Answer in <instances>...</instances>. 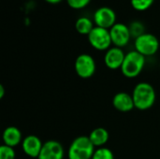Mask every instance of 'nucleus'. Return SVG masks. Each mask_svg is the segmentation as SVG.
<instances>
[{"instance_id": "obj_17", "label": "nucleus", "mask_w": 160, "mask_h": 159, "mask_svg": "<svg viewBox=\"0 0 160 159\" xmlns=\"http://www.w3.org/2000/svg\"><path fill=\"white\" fill-rule=\"evenodd\" d=\"M92 159H114V156L111 149L106 147H100L95 151Z\"/></svg>"}, {"instance_id": "obj_7", "label": "nucleus", "mask_w": 160, "mask_h": 159, "mask_svg": "<svg viewBox=\"0 0 160 159\" xmlns=\"http://www.w3.org/2000/svg\"><path fill=\"white\" fill-rule=\"evenodd\" d=\"M110 34L112 44L118 48L127 46L131 38L129 27L123 22H116L110 29Z\"/></svg>"}, {"instance_id": "obj_8", "label": "nucleus", "mask_w": 160, "mask_h": 159, "mask_svg": "<svg viewBox=\"0 0 160 159\" xmlns=\"http://www.w3.org/2000/svg\"><path fill=\"white\" fill-rule=\"evenodd\" d=\"M94 22L96 26L110 30L116 23V14L109 7H100L94 13Z\"/></svg>"}, {"instance_id": "obj_16", "label": "nucleus", "mask_w": 160, "mask_h": 159, "mask_svg": "<svg viewBox=\"0 0 160 159\" xmlns=\"http://www.w3.org/2000/svg\"><path fill=\"white\" fill-rule=\"evenodd\" d=\"M154 1L155 0H130V5L137 11H144L154 4Z\"/></svg>"}, {"instance_id": "obj_5", "label": "nucleus", "mask_w": 160, "mask_h": 159, "mask_svg": "<svg viewBox=\"0 0 160 159\" xmlns=\"http://www.w3.org/2000/svg\"><path fill=\"white\" fill-rule=\"evenodd\" d=\"M87 37L90 45L98 51H107L112 44L109 29L95 26Z\"/></svg>"}, {"instance_id": "obj_20", "label": "nucleus", "mask_w": 160, "mask_h": 159, "mask_svg": "<svg viewBox=\"0 0 160 159\" xmlns=\"http://www.w3.org/2000/svg\"><path fill=\"white\" fill-rule=\"evenodd\" d=\"M68 7H70L73 9H82L86 7L91 0H66Z\"/></svg>"}, {"instance_id": "obj_9", "label": "nucleus", "mask_w": 160, "mask_h": 159, "mask_svg": "<svg viewBox=\"0 0 160 159\" xmlns=\"http://www.w3.org/2000/svg\"><path fill=\"white\" fill-rule=\"evenodd\" d=\"M64 148L62 144L56 141H48L43 143L38 159H63Z\"/></svg>"}, {"instance_id": "obj_21", "label": "nucleus", "mask_w": 160, "mask_h": 159, "mask_svg": "<svg viewBox=\"0 0 160 159\" xmlns=\"http://www.w3.org/2000/svg\"><path fill=\"white\" fill-rule=\"evenodd\" d=\"M4 95H5V89H4V86L1 84L0 85V98H3Z\"/></svg>"}, {"instance_id": "obj_11", "label": "nucleus", "mask_w": 160, "mask_h": 159, "mask_svg": "<svg viewBox=\"0 0 160 159\" xmlns=\"http://www.w3.org/2000/svg\"><path fill=\"white\" fill-rule=\"evenodd\" d=\"M42 146L43 143L40 139L35 135H28L22 142V147L24 154L33 158L38 157Z\"/></svg>"}, {"instance_id": "obj_19", "label": "nucleus", "mask_w": 160, "mask_h": 159, "mask_svg": "<svg viewBox=\"0 0 160 159\" xmlns=\"http://www.w3.org/2000/svg\"><path fill=\"white\" fill-rule=\"evenodd\" d=\"M15 151L12 147L3 144L0 147V159H15Z\"/></svg>"}, {"instance_id": "obj_10", "label": "nucleus", "mask_w": 160, "mask_h": 159, "mask_svg": "<svg viewBox=\"0 0 160 159\" xmlns=\"http://www.w3.org/2000/svg\"><path fill=\"white\" fill-rule=\"evenodd\" d=\"M125 52L122 50V48L118 47H111L109 50H107L105 56H104V62L108 68L115 70L118 68H121L123 62L125 60Z\"/></svg>"}, {"instance_id": "obj_14", "label": "nucleus", "mask_w": 160, "mask_h": 159, "mask_svg": "<svg viewBox=\"0 0 160 159\" xmlns=\"http://www.w3.org/2000/svg\"><path fill=\"white\" fill-rule=\"evenodd\" d=\"M95 147H103L109 141V132L103 127H97L93 129L88 136Z\"/></svg>"}, {"instance_id": "obj_22", "label": "nucleus", "mask_w": 160, "mask_h": 159, "mask_svg": "<svg viewBox=\"0 0 160 159\" xmlns=\"http://www.w3.org/2000/svg\"><path fill=\"white\" fill-rule=\"evenodd\" d=\"M47 3H49V4H52V5H54V4H58V3H60L62 0H45Z\"/></svg>"}, {"instance_id": "obj_15", "label": "nucleus", "mask_w": 160, "mask_h": 159, "mask_svg": "<svg viewBox=\"0 0 160 159\" xmlns=\"http://www.w3.org/2000/svg\"><path fill=\"white\" fill-rule=\"evenodd\" d=\"M94 22L88 17L82 16L77 19L75 22V29L81 35H89L90 32L94 29Z\"/></svg>"}, {"instance_id": "obj_4", "label": "nucleus", "mask_w": 160, "mask_h": 159, "mask_svg": "<svg viewBox=\"0 0 160 159\" xmlns=\"http://www.w3.org/2000/svg\"><path fill=\"white\" fill-rule=\"evenodd\" d=\"M135 51L143 56H151L158 52L159 49V41L158 37L149 33H144L135 38Z\"/></svg>"}, {"instance_id": "obj_6", "label": "nucleus", "mask_w": 160, "mask_h": 159, "mask_svg": "<svg viewBox=\"0 0 160 159\" xmlns=\"http://www.w3.org/2000/svg\"><path fill=\"white\" fill-rule=\"evenodd\" d=\"M75 71L82 79H89L96 72V62L88 53L80 54L75 60Z\"/></svg>"}, {"instance_id": "obj_2", "label": "nucleus", "mask_w": 160, "mask_h": 159, "mask_svg": "<svg viewBox=\"0 0 160 159\" xmlns=\"http://www.w3.org/2000/svg\"><path fill=\"white\" fill-rule=\"evenodd\" d=\"M145 65V56L137 51H131L125 56V60L121 67L123 75L127 78L133 79L141 74Z\"/></svg>"}, {"instance_id": "obj_13", "label": "nucleus", "mask_w": 160, "mask_h": 159, "mask_svg": "<svg viewBox=\"0 0 160 159\" xmlns=\"http://www.w3.org/2000/svg\"><path fill=\"white\" fill-rule=\"evenodd\" d=\"M3 142L4 144L9 147H15L19 145L22 141V133L16 127H8L3 132Z\"/></svg>"}, {"instance_id": "obj_3", "label": "nucleus", "mask_w": 160, "mask_h": 159, "mask_svg": "<svg viewBox=\"0 0 160 159\" xmlns=\"http://www.w3.org/2000/svg\"><path fill=\"white\" fill-rule=\"evenodd\" d=\"M95 146L88 136L77 137L68 149V159H92L95 153Z\"/></svg>"}, {"instance_id": "obj_1", "label": "nucleus", "mask_w": 160, "mask_h": 159, "mask_svg": "<svg viewBox=\"0 0 160 159\" xmlns=\"http://www.w3.org/2000/svg\"><path fill=\"white\" fill-rule=\"evenodd\" d=\"M132 97L135 108L141 111H146L152 108L156 102V91L148 82H139L133 89Z\"/></svg>"}, {"instance_id": "obj_12", "label": "nucleus", "mask_w": 160, "mask_h": 159, "mask_svg": "<svg viewBox=\"0 0 160 159\" xmlns=\"http://www.w3.org/2000/svg\"><path fill=\"white\" fill-rule=\"evenodd\" d=\"M112 105L117 111L122 112H130L135 108L132 95H129L126 92L117 93L112 98Z\"/></svg>"}, {"instance_id": "obj_18", "label": "nucleus", "mask_w": 160, "mask_h": 159, "mask_svg": "<svg viewBox=\"0 0 160 159\" xmlns=\"http://www.w3.org/2000/svg\"><path fill=\"white\" fill-rule=\"evenodd\" d=\"M129 30H130V34L131 37H134L135 38H137L138 37L142 36V34H144V27L143 24L140 22H133L130 23V25L128 26Z\"/></svg>"}]
</instances>
